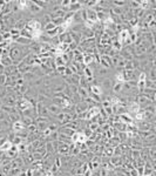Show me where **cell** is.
I'll use <instances>...</instances> for the list:
<instances>
[{
  "mask_svg": "<svg viewBox=\"0 0 156 176\" xmlns=\"http://www.w3.org/2000/svg\"><path fill=\"white\" fill-rule=\"evenodd\" d=\"M27 10L31 12L32 14H39L44 11L38 4L36 1H27Z\"/></svg>",
  "mask_w": 156,
  "mask_h": 176,
  "instance_id": "obj_7",
  "label": "cell"
},
{
  "mask_svg": "<svg viewBox=\"0 0 156 176\" xmlns=\"http://www.w3.org/2000/svg\"><path fill=\"white\" fill-rule=\"evenodd\" d=\"M14 42L18 45H21V46H28V47H31V44L33 42V40L32 39H27V38H23V36H19Z\"/></svg>",
  "mask_w": 156,
  "mask_h": 176,
  "instance_id": "obj_12",
  "label": "cell"
},
{
  "mask_svg": "<svg viewBox=\"0 0 156 176\" xmlns=\"http://www.w3.org/2000/svg\"><path fill=\"white\" fill-rule=\"evenodd\" d=\"M111 87H113V82H111V79H108V77L103 79V81H102V83H101V88H102L103 90H108V89Z\"/></svg>",
  "mask_w": 156,
  "mask_h": 176,
  "instance_id": "obj_16",
  "label": "cell"
},
{
  "mask_svg": "<svg viewBox=\"0 0 156 176\" xmlns=\"http://www.w3.org/2000/svg\"><path fill=\"white\" fill-rule=\"evenodd\" d=\"M155 72H156L155 67H151V68H149V72H148V73H145L147 79H148V80H150V81H155V80H156Z\"/></svg>",
  "mask_w": 156,
  "mask_h": 176,
  "instance_id": "obj_19",
  "label": "cell"
},
{
  "mask_svg": "<svg viewBox=\"0 0 156 176\" xmlns=\"http://www.w3.org/2000/svg\"><path fill=\"white\" fill-rule=\"evenodd\" d=\"M122 85L123 82H114L113 83V92L115 93V94H117V93H121L122 92Z\"/></svg>",
  "mask_w": 156,
  "mask_h": 176,
  "instance_id": "obj_20",
  "label": "cell"
},
{
  "mask_svg": "<svg viewBox=\"0 0 156 176\" xmlns=\"http://www.w3.org/2000/svg\"><path fill=\"white\" fill-rule=\"evenodd\" d=\"M82 6H83L82 5V1H70V5L68 7V11L75 13V12L82 10Z\"/></svg>",
  "mask_w": 156,
  "mask_h": 176,
  "instance_id": "obj_10",
  "label": "cell"
},
{
  "mask_svg": "<svg viewBox=\"0 0 156 176\" xmlns=\"http://www.w3.org/2000/svg\"><path fill=\"white\" fill-rule=\"evenodd\" d=\"M99 122H92V123H89V127H88V129L89 130H92V132H94L95 129H98L99 128Z\"/></svg>",
  "mask_w": 156,
  "mask_h": 176,
  "instance_id": "obj_25",
  "label": "cell"
},
{
  "mask_svg": "<svg viewBox=\"0 0 156 176\" xmlns=\"http://www.w3.org/2000/svg\"><path fill=\"white\" fill-rule=\"evenodd\" d=\"M58 133H59V134H62V135H66V136H68V137H72L73 134L75 133V130L68 128V127H66V126H62V127H59Z\"/></svg>",
  "mask_w": 156,
  "mask_h": 176,
  "instance_id": "obj_11",
  "label": "cell"
},
{
  "mask_svg": "<svg viewBox=\"0 0 156 176\" xmlns=\"http://www.w3.org/2000/svg\"><path fill=\"white\" fill-rule=\"evenodd\" d=\"M140 109H141V107H140L135 101L130 102L129 106H128V112H130V113H135V114H136Z\"/></svg>",
  "mask_w": 156,
  "mask_h": 176,
  "instance_id": "obj_18",
  "label": "cell"
},
{
  "mask_svg": "<svg viewBox=\"0 0 156 176\" xmlns=\"http://www.w3.org/2000/svg\"><path fill=\"white\" fill-rule=\"evenodd\" d=\"M31 53H32V48L31 47L21 46V45L15 44V42H13L10 46V48H8V55L12 59V61H13V65H15V66H18L22 60Z\"/></svg>",
  "mask_w": 156,
  "mask_h": 176,
  "instance_id": "obj_1",
  "label": "cell"
},
{
  "mask_svg": "<svg viewBox=\"0 0 156 176\" xmlns=\"http://www.w3.org/2000/svg\"><path fill=\"white\" fill-rule=\"evenodd\" d=\"M1 88H2V86H0V89H1Z\"/></svg>",
  "mask_w": 156,
  "mask_h": 176,
  "instance_id": "obj_31",
  "label": "cell"
},
{
  "mask_svg": "<svg viewBox=\"0 0 156 176\" xmlns=\"http://www.w3.org/2000/svg\"><path fill=\"white\" fill-rule=\"evenodd\" d=\"M105 154L111 157V156L114 155V149H113V148H105Z\"/></svg>",
  "mask_w": 156,
  "mask_h": 176,
  "instance_id": "obj_27",
  "label": "cell"
},
{
  "mask_svg": "<svg viewBox=\"0 0 156 176\" xmlns=\"http://www.w3.org/2000/svg\"><path fill=\"white\" fill-rule=\"evenodd\" d=\"M0 61H1V55H0Z\"/></svg>",
  "mask_w": 156,
  "mask_h": 176,
  "instance_id": "obj_30",
  "label": "cell"
},
{
  "mask_svg": "<svg viewBox=\"0 0 156 176\" xmlns=\"http://www.w3.org/2000/svg\"><path fill=\"white\" fill-rule=\"evenodd\" d=\"M74 109H75V114H81V113H85L89 109V106L85 102V101H80L78 103H75L74 106Z\"/></svg>",
  "mask_w": 156,
  "mask_h": 176,
  "instance_id": "obj_9",
  "label": "cell"
},
{
  "mask_svg": "<svg viewBox=\"0 0 156 176\" xmlns=\"http://www.w3.org/2000/svg\"><path fill=\"white\" fill-rule=\"evenodd\" d=\"M148 153H149V157H150L151 162H154V160H155V147H150Z\"/></svg>",
  "mask_w": 156,
  "mask_h": 176,
  "instance_id": "obj_24",
  "label": "cell"
},
{
  "mask_svg": "<svg viewBox=\"0 0 156 176\" xmlns=\"http://www.w3.org/2000/svg\"><path fill=\"white\" fill-rule=\"evenodd\" d=\"M55 27H58L54 22H48V24H46L44 26V31H45V33H47V32H49V31H52V30H54Z\"/></svg>",
  "mask_w": 156,
  "mask_h": 176,
  "instance_id": "obj_22",
  "label": "cell"
},
{
  "mask_svg": "<svg viewBox=\"0 0 156 176\" xmlns=\"http://www.w3.org/2000/svg\"><path fill=\"white\" fill-rule=\"evenodd\" d=\"M120 118L123 119V121L126 122L127 124H132V123H133V118H132L128 113H123V114H121V115H120Z\"/></svg>",
  "mask_w": 156,
  "mask_h": 176,
  "instance_id": "obj_21",
  "label": "cell"
},
{
  "mask_svg": "<svg viewBox=\"0 0 156 176\" xmlns=\"http://www.w3.org/2000/svg\"><path fill=\"white\" fill-rule=\"evenodd\" d=\"M5 154L7 155V157H10V159H14V157H17L18 154H19L18 147H17V146H12L11 149H10L7 153H5Z\"/></svg>",
  "mask_w": 156,
  "mask_h": 176,
  "instance_id": "obj_14",
  "label": "cell"
},
{
  "mask_svg": "<svg viewBox=\"0 0 156 176\" xmlns=\"http://www.w3.org/2000/svg\"><path fill=\"white\" fill-rule=\"evenodd\" d=\"M1 106H2V102H1V99H0V109H1Z\"/></svg>",
  "mask_w": 156,
  "mask_h": 176,
  "instance_id": "obj_29",
  "label": "cell"
},
{
  "mask_svg": "<svg viewBox=\"0 0 156 176\" xmlns=\"http://www.w3.org/2000/svg\"><path fill=\"white\" fill-rule=\"evenodd\" d=\"M134 101L141 107V108H145V107H147V106H149V105H151V103H154V102H151L150 100L148 99V96L147 95H145V94H139V95H136L135 96V99H134Z\"/></svg>",
  "mask_w": 156,
  "mask_h": 176,
  "instance_id": "obj_3",
  "label": "cell"
},
{
  "mask_svg": "<svg viewBox=\"0 0 156 176\" xmlns=\"http://www.w3.org/2000/svg\"><path fill=\"white\" fill-rule=\"evenodd\" d=\"M6 119H7V114L4 110L0 109V121H5Z\"/></svg>",
  "mask_w": 156,
  "mask_h": 176,
  "instance_id": "obj_28",
  "label": "cell"
},
{
  "mask_svg": "<svg viewBox=\"0 0 156 176\" xmlns=\"http://www.w3.org/2000/svg\"><path fill=\"white\" fill-rule=\"evenodd\" d=\"M0 64L6 68V67L12 66V65H13V61H12V59L10 58V55H5V56H1V61H0Z\"/></svg>",
  "mask_w": 156,
  "mask_h": 176,
  "instance_id": "obj_13",
  "label": "cell"
},
{
  "mask_svg": "<svg viewBox=\"0 0 156 176\" xmlns=\"http://www.w3.org/2000/svg\"><path fill=\"white\" fill-rule=\"evenodd\" d=\"M54 62L56 64V67L59 66H66V64H65V61L61 59V56L60 55H58L55 58V60H54Z\"/></svg>",
  "mask_w": 156,
  "mask_h": 176,
  "instance_id": "obj_23",
  "label": "cell"
},
{
  "mask_svg": "<svg viewBox=\"0 0 156 176\" xmlns=\"http://www.w3.org/2000/svg\"><path fill=\"white\" fill-rule=\"evenodd\" d=\"M56 150L59 152V154L62 155V156H68L70 153V144H67V143H62L58 141V148Z\"/></svg>",
  "mask_w": 156,
  "mask_h": 176,
  "instance_id": "obj_6",
  "label": "cell"
},
{
  "mask_svg": "<svg viewBox=\"0 0 156 176\" xmlns=\"http://www.w3.org/2000/svg\"><path fill=\"white\" fill-rule=\"evenodd\" d=\"M87 136L85 135V133L82 132H75L72 136V142L73 144H82V143L87 142Z\"/></svg>",
  "mask_w": 156,
  "mask_h": 176,
  "instance_id": "obj_4",
  "label": "cell"
},
{
  "mask_svg": "<svg viewBox=\"0 0 156 176\" xmlns=\"http://www.w3.org/2000/svg\"><path fill=\"white\" fill-rule=\"evenodd\" d=\"M1 102L4 106H10V107H15L17 102H18V98L15 96V94H7L5 98L1 99Z\"/></svg>",
  "mask_w": 156,
  "mask_h": 176,
  "instance_id": "obj_5",
  "label": "cell"
},
{
  "mask_svg": "<svg viewBox=\"0 0 156 176\" xmlns=\"http://www.w3.org/2000/svg\"><path fill=\"white\" fill-rule=\"evenodd\" d=\"M56 72H58L59 74H64V75H65V72H66V66L56 67Z\"/></svg>",
  "mask_w": 156,
  "mask_h": 176,
  "instance_id": "obj_26",
  "label": "cell"
},
{
  "mask_svg": "<svg viewBox=\"0 0 156 176\" xmlns=\"http://www.w3.org/2000/svg\"><path fill=\"white\" fill-rule=\"evenodd\" d=\"M12 146H13V143H12L10 140H6L5 142L0 144V150H1L2 153H7V152L11 149Z\"/></svg>",
  "mask_w": 156,
  "mask_h": 176,
  "instance_id": "obj_15",
  "label": "cell"
},
{
  "mask_svg": "<svg viewBox=\"0 0 156 176\" xmlns=\"http://www.w3.org/2000/svg\"><path fill=\"white\" fill-rule=\"evenodd\" d=\"M46 107H47V109H48V112H49L51 116H55V115H58L60 112H62L61 107H60L59 105L54 103V102H51V103L46 105Z\"/></svg>",
  "mask_w": 156,
  "mask_h": 176,
  "instance_id": "obj_8",
  "label": "cell"
},
{
  "mask_svg": "<svg viewBox=\"0 0 156 176\" xmlns=\"http://www.w3.org/2000/svg\"><path fill=\"white\" fill-rule=\"evenodd\" d=\"M25 128H26V127H25V124L22 123L21 120H19V121H17V122L13 123V130H14V133L20 132V130L25 129Z\"/></svg>",
  "mask_w": 156,
  "mask_h": 176,
  "instance_id": "obj_17",
  "label": "cell"
},
{
  "mask_svg": "<svg viewBox=\"0 0 156 176\" xmlns=\"http://www.w3.org/2000/svg\"><path fill=\"white\" fill-rule=\"evenodd\" d=\"M49 122H51L49 119H45V118H41V116H36L34 123H35V126H36V128H38L39 132H44L45 129L48 128Z\"/></svg>",
  "mask_w": 156,
  "mask_h": 176,
  "instance_id": "obj_2",
  "label": "cell"
}]
</instances>
